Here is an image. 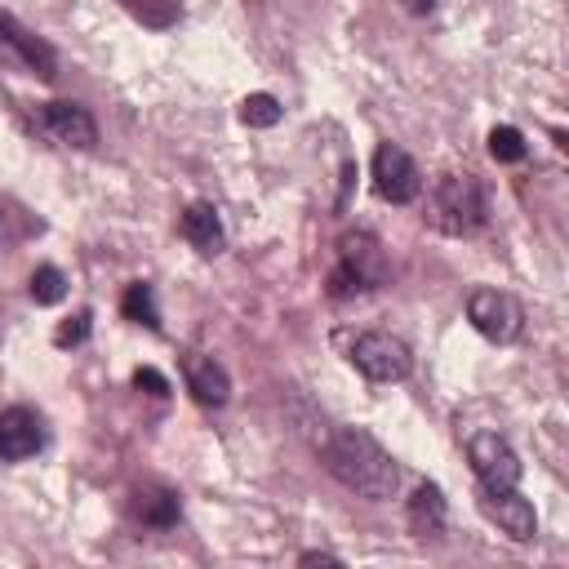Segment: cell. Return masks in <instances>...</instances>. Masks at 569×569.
Wrapping results in <instances>:
<instances>
[{
	"label": "cell",
	"instance_id": "6da1fadb",
	"mask_svg": "<svg viewBox=\"0 0 569 569\" xmlns=\"http://www.w3.org/2000/svg\"><path fill=\"white\" fill-rule=\"evenodd\" d=\"M320 458L329 467V476L338 485H347L351 493L369 498V502H382L396 493L400 485V467L396 458L365 431V427H338V431H325L320 436Z\"/></svg>",
	"mask_w": 569,
	"mask_h": 569
},
{
	"label": "cell",
	"instance_id": "9c48e42d",
	"mask_svg": "<svg viewBox=\"0 0 569 569\" xmlns=\"http://www.w3.org/2000/svg\"><path fill=\"white\" fill-rule=\"evenodd\" d=\"M480 511L516 542H529L538 533V511L533 502L520 493V489H493V493H480Z\"/></svg>",
	"mask_w": 569,
	"mask_h": 569
},
{
	"label": "cell",
	"instance_id": "8992f818",
	"mask_svg": "<svg viewBox=\"0 0 569 569\" xmlns=\"http://www.w3.org/2000/svg\"><path fill=\"white\" fill-rule=\"evenodd\" d=\"M467 458H471V471H476V480H480V493L516 489V485H520V471H525V467H520L516 449H511L498 431H480V436H471Z\"/></svg>",
	"mask_w": 569,
	"mask_h": 569
},
{
	"label": "cell",
	"instance_id": "44dd1931",
	"mask_svg": "<svg viewBox=\"0 0 569 569\" xmlns=\"http://www.w3.org/2000/svg\"><path fill=\"white\" fill-rule=\"evenodd\" d=\"M133 387L147 391V396H169V378L160 369H151V365H138L133 369Z\"/></svg>",
	"mask_w": 569,
	"mask_h": 569
},
{
	"label": "cell",
	"instance_id": "ba28073f",
	"mask_svg": "<svg viewBox=\"0 0 569 569\" xmlns=\"http://www.w3.org/2000/svg\"><path fill=\"white\" fill-rule=\"evenodd\" d=\"M36 129L40 133H49L53 142H62V147H93L98 142V124H93V116L80 107V102H44L40 111H36Z\"/></svg>",
	"mask_w": 569,
	"mask_h": 569
},
{
	"label": "cell",
	"instance_id": "7402d4cb",
	"mask_svg": "<svg viewBox=\"0 0 569 569\" xmlns=\"http://www.w3.org/2000/svg\"><path fill=\"white\" fill-rule=\"evenodd\" d=\"M298 565H342V560H338L333 551H302Z\"/></svg>",
	"mask_w": 569,
	"mask_h": 569
},
{
	"label": "cell",
	"instance_id": "4fadbf2b",
	"mask_svg": "<svg viewBox=\"0 0 569 569\" xmlns=\"http://www.w3.org/2000/svg\"><path fill=\"white\" fill-rule=\"evenodd\" d=\"M178 231H182V240H187L191 249H200L204 258L222 253V244H227L222 218H218V209H213L209 200H196V204H187V209H182V218H178Z\"/></svg>",
	"mask_w": 569,
	"mask_h": 569
},
{
	"label": "cell",
	"instance_id": "603a6c76",
	"mask_svg": "<svg viewBox=\"0 0 569 569\" xmlns=\"http://www.w3.org/2000/svg\"><path fill=\"white\" fill-rule=\"evenodd\" d=\"M431 4H436V0H409V9H413V13H427Z\"/></svg>",
	"mask_w": 569,
	"mask_h": 569
},
{
	"label": "cell",
	"instance_id": "9a60e30c",
	"mask_svg": "<svg viewBox=\"0 0 569 569\" xmlns=\"http://www.w3.org/2000/svg\"><path fill=\"white\" fill-rule=\"evenodd\" d=\"M445 516H449V507H445V493H440V485H418L413 489V498H409V525L427 538V533H440L445 529Z\"/></svg>",
	"mask_w": 569,
	"mask_h": 569
},
{
	"label": "cell",
	"instance_id": "d6986e66",
	"mask_svg": "<svg viewBox=\"0 0 569 569\" xmlns=\"http://www.w3.org/2000/svg\"><path fill=\"white\" fill-rule=\"evenodd\" d=\"M31 298H36L40 307L62 302V298H67V276H62L58 267H36V271H31Z\"/></svg>",
	"mask_w": 569,
	"mask_h": 569
},
{
	"label": "cell",
	"instance_id": "30bf717a",
	"mask_svg": "<svg viewBox=\"0 0 569 569\" xmlns=\"http://www.w3.org/2000/svg\"><path fill=\"white\" fill-rule=\"evenodd\" d=\"M44 449V422L36 409L27 405H9L0 409V458L4 462H22L31 453Z\"/></svg>",
	"mask_w": 569,
	"mask_h": 569
},
{
	"label": "cell",
	"instance_id": "5b68a950",
	"mask_svg": "<svg viewBox=\"0 0 569 569\" xmlns=\"http://www.w3.org/2000/svg\"><path fill=\"white\" fill-rule=\"evenodd\" d=\"M467 320L476 325V333H485L489 342H516L525 329V311L507 289H471L467 298Z\"/></svg>",
	"mask_w": 569,
	"mask_h": 569
},
{
	"label": "cell",
	"instance_id": "e0dca14e",
	"mask_svg": "<svg viewBox=\"0 0 569 569\" xmlns=\"http://www.w3.org/2000/svg\"><path fill=\"white\" fill-rule=\"evenodd\" d=\"M489 156H493L498 164H520V160L529 156L525 133H520L516 124H493V129H489Z\"/></svg>",
	"mask_w": 569,
	"mask_h": 569
},
{
	"label": "cell",
	"instance_id": "5bb4252c",
	"mask_svg": "<svg viewBox=\"0 0 569 569\" xmlns=\"http://www.w3.org/2000/svg\"><path fill=\"white\" fill-rule=\"evenodd\" d=\"M129 507H133V516H138L142 525H151V529H169V525H178V516H182V498H178V489H169V485H142V489H133Z\"/></svg>",
	"mask_w": 569,
	"mask_h": 569
},
{
	"label": "cell",
	"instance_id": "52a82bcc",
	"mask_svg": "<svg viewBox=\"0 0 569 569\" xmlns=\"http://www.w3.org/2000/svg\"><path fill=\"white\" fill-rule=\"evenodd\" d=\"M373 191L391 204H413L422 196V169L413 164V156L396 142H382L373 151Z\"/></svg>",
	"mask_w": 569,
	"mask_h": 569
},
{
	"label": "cell",
	"instance_id": "3957f363",
	"mask_svg": "<svg viewBox=\"0 0 569 569\" xmlns=\"http://www.w3.org/2000/svg\"><path fill=\"white\" fill-rule=\"evenodd\" d=\"M391 262L387 249L373 231H347L338 240V258L329 271V298H351V293H369L378 284H387Z\"/></svg>",
	"mask_w": 569,
	"mask_h": 569
},
{
	"label": "cell",
	"instance_id": "8fae6325",
	"mask_svg": "<svg viewBox=\"0 0 569 569\" xmlns=\"http://www.w3.org/2000/svg\"><path fill=\"white\" fill-rule=\"evenodd\" d=\"M0 44H4L22 67H31L36 76H44V80H53V76H58V71H53V67H58L53 49H49L40 36H31L18 18H9V13H0Z\"/></svg>",
	"mask_w": 569,
	"mask_h": 569
},
{
	"label": "cell",
	"instance_id": "ffe728a7",
	"mask_svg": "<svg viewBox=\"0 0 569 569\" xmlns=\"http://www.w3.org/2000/svg\"><path fill=\"white\" fill-rule=\"evenodd\" d=\"M89 329H93V311L84 307V311H76L71 320H62V325H58L53 342H58V347H80V342L89 338Z\"/></svg>",
	"mask_w": 569,
	"mask_h": 569
},
{
	"label": "cell",
	"instance_id": "7c38bea8",
	"mask_svg": "<svg viewBox=\"0 0 569 569\" xmlns=\"http://www.w3.org/2000/svg\"><path fill=\"white\" fill-rule=\"evenodd\" d=\"M182 373H187V391H191L200 405H209V409L227 405V396H231V378H227V369H222L213 356L187 351V356H182Z\"/></svg>",
	"mask_w": 569,
	"mask_h": 569
},
{
	"label": "cell",
	"instance_id": "7a4b0ae2",
	"mask_svg": "<svg viewBox=\"0 0 569 569\" xmlns=\"http://www.w3.org/2000/svg\"><path fill=\"white\" fill-rule=\"evenodd\" d=\"M489 218V200H485V187L476 173H445L436 178L431 187V200H427V222L445 236H471L480 231Z\"/></svg>",
	"mask_w": 569,
	"mask_h": 569
},
{
	"label": "cell",
	"instance_id": "2e32d148",
	"mask_svg": "<svg viewBox=\"0 0 569 569\" xmlns=\"http://www.w3.org/2000/svg\"><path fill=\"white\" fill-rule=\"evenodd\" d=\"M120 311H124V320H133V325L160 329V307H156V289H151L147 280H133V284L124 289V298H120Z\"/></svg>",
	"mask_w": 569,
	"mask_h": 569
},
{
	"label": "cell",
	"instance_id": "277c9868",
	"mask_svg": "<svg viewBox=\"0 0 569 569\" xmlns=\"http://www.w3.org/2000/svg\"><path fill=\"white\" fill-rule=\"evenodd\" d=\"M347 360L369 378V382H405L413 373V356L400 338L391 333H360L347 351Z\"/></svg>",
	"mask_w": 569,
	"mask_h": 569
},
{
	"label": "cell",
	"instance_id": "ac0fdd59",
	"mask_svg": "<svg viewBox=\"0 0 569 569\" xmlns=\"http://www.w3.org/2000/svg\"><path fill=\"white\" fill-rule=\"evenodd\" d=\"M280 102L271 98V93H249L244 102H240V120L249 124V129H271V124H280Z\"/></svg>",
	"mask_w": 569,
	"mask_h": 569
}]
</instances>
